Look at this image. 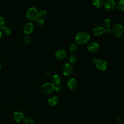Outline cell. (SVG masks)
I'll use <instances>...</instances> for the list:
<instances>
[{
    "instance_id": "obj_1",
    "label": "cell",
    "mask_w": 124,
    "mask_h": 124,
    "mask_svg": "<svg viewBox=\"0 0 124 124\" xmlns=\"http://www.w3.org/2000/svg\"><path fill=\"white\" fill-rule=\"evenodd\" d=\"M89 34L85 31H79L78 32L75 36L76 43L82 45L87 43L90 40Z\"/></svg>"
},
{
    "instance_id": "obj_2",
    "label": "cell",
    "mask_w": 124,
    "mask_h": 124,
    "mask_svg": "<svg viewBox=\"0 0 124 124\" xmlns=\"http://www.w3.org/2000/svg\"><path fill=\"white\" fill-rule=\"evenodd\" d=\"M26 17L30 21L36 20L39 17L38 11L34 7H30L26 12Z\"/></svg>"
},
{
    "instance_id": "obj_3",
    "label": "cell",
    "mask_w": 124,
    "mask_h": 124,
    "mask_svg": "<svg viewBox=\"0 0 124 124\" xmlns=\"http://www.w3.org/2000/svg\"><path fill=\"white\" fill-rule=\"evenodd\" d=\"M124 32V27L120 24H116L113 27L111 30V33L112 35L115 37H120Z\"/></svg>"
},
{
    "instance_id": "obj_4",
    "label": "cell",
    "mask_w": 124,
    "mask_h": 124,
    "mask_svg": "<svg viewBox=\"0 0 124 124\" xmlns=\"http://www.w3.org/2000/svg\"><path fill=\"white\" fill-rule=\"evenodd\" d=\"M74 67L72 64L69 63H66L63 64L61 68V71L62 74L65 76H69L74 72Z\"/></svg>"
},
{
    "instance_id": "obj_5",
    "label": "cell",
    "mask_w": 124,
    "mask_h": 124,
    "mask_svg": "<svg viewBox=\"0 0 124 124\" xmlns=\"http://www.w3.org/2000/svg\"><path fill=\"white\" fill-rule=\"evenodd\" d=\"M55 85L50 82H47L44 84L42 87V92L46 94H49L54 91Z\"/></svg>"
},
{
    "instance_id": "obj_6",
    "label": "cell",
    "mask_w": 124,
    "mask_h": 124,
    "mask_svg": "<svg viewBox=\"0 0 124 124\" xmlns=\"http://www.w3.org/2000/svg\"><path fill=\"white\" fill-rule=\"evenodd\" d=\"M94 64L96 68L98 70L102 71L106 70L108 67V64L106 61L101 59H97Z\"/></svg>"
},
{
    "instance_id": "obj_7",
    "label": "cell",
    "mask_w": 124,
    "mask_h": 124,
    "mask_svg": "<svg viewBox=\"0 0 124 124\" xmlns=\"http://www.w3.org/2000/svg\"><path fill=\"white\" fill-rule=\"evenodd\" d=\"M104 8L108 11H113L116 8V3L114 0H106L104 2Z\"/></svg>"
},
{
    "instance_id": "obj_8",
    "label": "cell",
    "mask_w": 124,
    "mask_h": 124,
    "mask_svg": "<svg viewBox=\"0 0 124 124\" xmlns=\"http://www.w3.org/2000/svg\"><path fill=\"white\" fill-rule=\"evenodd\" d=\"M13 116L14 121L17 123H21L25 119L24 114L19 111H15L13 114Z\"/></svg>"
},
{
    "instance_id": "obj_9",
    "label": "cell",
    "mask_w": 124,
    "mask_h": 124,
    "mask_svg": "<svg viewBox=\"0 0 124 124\" xmlns=\"http://www.w3.org/2000/svg\"><path fill=\"white\" fill-rule=\"evenodd\" d=\"M99 45L94 42H92L89 43L87 46L88 51L92 53H94L98 51L99 49Z\"/></svg>"
},
{
    "instance_id": "obj_10",
    "label": "cell",
    "mask_w": 124,
    "mask_h": 124,
    "mask_svg": "<svg viewBox=\"0 0 124 124\" xmlns=\"http://www.w3.org/2000/svg\"><path fill=\"white\" fill-rule=\"evenodd\" d=\"M105 28L100 25L95 26L93 29V33L95 35L99 36L103 34L105 31Z\"/></svg>"
},
{
    "instance_id": "obj_11",
    "label": "cell",
    "mask_w": 124,
    "mask_h": 124,
    "mask_svg": "<svg viewBox=\"0 0 124 124\" xmlns=\"http://www.w3.org/2000/svg\"><path fill=\"white\" fill-rule=\"evenodd\" d=\"M66 56V51L62 49H60L56 51L55 54V57L59 60H63Z\"/></svg>"
},
{
    "instance_id": "obj_12",
    "label": "cell",
    "mask_w": 124,
    "mask_h": 124,
    "mask_svg": "<svg viewBox=\"0 0 124 124\" xmlns=\"http://www.w3.org/2000/svg\"><path fill=\"white\" fill-rule=\"evenodd\" d=\"M67 86L70 89L75 90L78 86V81L75 78H70L68 80Z\"/></svg>"
},
{
    "instance_id": "obj_13",
    "label": "cell",
    "mask_w": 124,
    "mask_h": 124,
    "mask_svg": "<svg viewBox=\"0 0 124 124\" xmlns=\"http://www.w3.org/2000/svg\"><path fill=\"white\" fill-rule=\"evenodd\" d=\"M59 101V99L57 96H50L47 101L48 105L51 107H54L56 106Z\"/></svg>"
},
{
    "instance_id": "obj_14",
    "label": "cell",
    "mask_w": 124,
    "mask_h": 124,
    "mask_svg": "<svg viewBox=\"0 0 124 124\" xmlns=\"http://www.w3.org/2000/svg\"><path fill=\"white\" fill-rule=\"evenodd\" d=\"M33 30V25L31 23H28L23 27V31L25 34H29L31 33Z\"/></svg>"
},
{
    "instance_id": "obj_15",
    "label": "cell",
    "mask_w": 124,
    "mask_h": 124,
    "mask_svg": "<svg viewBox=\"0 0 124 124\" xmlns=\"http://www.w3.org/2000/svg\"><path fill=\"white\" fill-rule=\"evenodd\" d=\"M61 78L59 75H54L51 78L52 83H53L54 85L60 84V83L61 82Z\"/></svg>"
},
{
    "instance_id": "obj_16",
    "label": "cell",
    "mask_w": 124,
    "mask_h": 124,
    "mask_svg": "<svg viewBox=\"0 0 124 124\" xmlns=\"http://www.w3.org/2000/svg\"><path fill=\"white\" fill-rule=\"evenodd\" d=\"M103 4V0H93V5L96 8H100Z\"/></svg>"
},
{
    "instance_id": "obj_17",
    "label": "cell",
    "mask_w": 124,
    "mask_h": 124,
    "mask_svg": "<svg viewBox=\"0 0 124 124\" xmlns=\"http://www.w3.org/2000/svg\"><path fill=\"white\" fill-rule=\"evenodd\" d=\"M1 32L2 33V35H8L10 34L11 33V29H10L9 27H3L2 28H1L0 30Z\"/></svg>"
},
{
    "instance_id": "obj_18",
    "label": "cell",
    "mask_w": 124,
    "mask_h": 124,
    "mask_svg": "<svg viewBox=\"0 0 124 124\" xmlns=\"http://www.w3.org/2000/svg\"><path fill=\"white\" fill-rule=\"evenodd\" d=\"M117 8L120 11H124V0H119L116 3Z\"/></svg>"
},
{
    "instance_id": "obj_19",
    "label": "cell",
    "mask_w": 124,
    "mask_h": 124,
    "mask_svg": "<svg viewBox=\"0 0 124 124\" xmlns=\"http://www.w3.org/2000/svg\"><path fill=\"white\" fill-rule=\"evenodd\" d=\"M78 48V45L77 43H73L71 44L69 47V50L71 52H74L76 51Z\"/></svg>"
},
{
    "instance_id": "obj_20",
    "label": "cell",
    "mask_w": 124,
    "mask_h": 124,
    "mask_svg": "<svg viewBox=\"0 0 124 124\" xmlns=\"http://www.w3.org/2000/svg\"><path fill=\"white\" fill-rule=\"evenodd\" d=\"M44 24V20L43 18L38 17L35 20V25L38 27H42Z\"/></svg>"
},
{
    "instance_id": "obj_21",
    "label": "cell",
    "mask_w": 124,
    "mask_h": 124,
    "mask_svg": "<svg viewBox=\"0 0 124 124\" xmlns=\"http://www.w3.org/2000/svg\"><path fill=\"white\" fill-rule=\"evenodd\" d=\"M47 16V12L44 9H41L38 12V16L40 18H44Z\"/></svg>"
},
{
    "instance_id": "obj_22",
    "label": "cell",
    "mask_w": 124,
    "mask_h": 124,
    "mask_svg": "<svg viewBox=\"0 0 124 124\" xmlns=\"http://www.w3.org/2000/svg\"><path fill=\"white\" fill-rule=\"evenodd\" d=\"M111 24V20L109 18H107L104 21L103 25V27L104 28H108L110 27Z\"/></svg>"
},
{
    "instance_id": "obj_23",
    "label": "cell",
    "mask_w": 124,
    "mask_h": 124,
    "mask_svg": "<svg viewBox=\"0 0 124 124\" xmlns=\"http://www.w3.org/2000/svg\"><path fill=\"white\" fill-rule=\"evenodd\" d=\"M77 59H78L77 56L74 54L70 55L68 58V61L71 63L75 62L77 61Z\"/></svg>"
},
{
    "instance_id": "obj_24",
    "label": "cell",
    "mask_w": 124,
    "mask_h": 124,
    "mask_svg": "<svg viewBox=\"0 0 124 124\" xmlns=\"http://www.w3.org/2000/svg\"><path fill=\"white\" fill-rule=\"evenodd\" d=\"M24 122L26 124H33L34 121L31 117H27L24 119Z\"/></svg>"
},
{
    "instance_id": "obj_25",
    "label": "cell",
    "mask_w": 124,
    "mask_h": 124,
    "mask_svg": "<svg viewBox=\"0 0 124 124\" xmlns=\"http://www.w3.org/2000/svg\"><path fill=\"white\" fill-rule=\"evenodd\" d=\"M30 38L28 36H26L22 39V43L25 45H27L30 43Z\"/></svg>"
},
{
    "instance_id": "obj_26",
    "label": "cell",
    "mask_w": 124,
    "mask_h": 124,
    "mask_svg": "<svg viewBox=\"0 0 124 124\" xmlns=\"http://www.w3.org/2000/svg\"><path fill=\"white\" fill-rule=\"evenodd\" d=\"M62 86L60 85V84L55 85V87H54V91H55L57 92H61L62 90Z\"/></svg>"
},
{
    "instance_id": "obj_27",
    "label": "cell",
    "mask_w": 124,
    "mask_h": 124,
    "mask_svg": "<svg viewBox=\"0 0 124 124\" xmlns=\"http://www.w3.org/2000/svg\"><path fill=\"white\" fill-rule=\"evenodd\" d=\"M4 19L3 17L0 16V30L4 27Z\"/></svg>"
},
{
    "instance_id": "obj_28",
    "label": "cell",
    "mask_w": 124,
    "mask_h": 124,
    "mask_svg": "<svg viewBox=\"0 0 124 124\" xmlns=\"http://www.w3.org/2000/svg\"><path fill=\"white\" fill-rule=\"evenodd\" d=\"M104 32H105L106 34H109V33H110L111 32V31L109 29H105V31Z\"/></svg>"
},
{
    "instance_id": "obj_29",
    "label": "cell",
    "mask_w": 124,
    "mask_h": 124,
    "mask_svg": "<svg viewBox=\"0 0 124 124\" xmlns=\"http://www.w3.org/2000/svg\"><path fill=\"white\" fill-rule=\"evenodd\" d=\"M116 119H117V121L119 122H120V123L123 121V118L121 116H117Z\"/></svg>"
},
{
    "instance_id": "obj_30",
    "label": "cell",
    "mask_w": 124,
    "mask_h": 124,
    "mask_svg": "<svg viewBox=\"0 0 124 124\" xmlns=\"http://www.w3.org/2000/svg\"><path fill=\"white\" fill-rule=\"evenodd\" d=\"M51 75V73L49 71V70H47L46 72V73H45V75L46 77H49Z\"/></svg>"
},
{
    "instance_id": "obj_31",
    "label": "cell",
    "mask_w": 124,
    "mask_h": 124,
    "mask_svg": "<svg viewBox=\"0 0 124 124\" xmlns=\"http://www.w3.org/2000/svg\"><path fill=\"white\" fill-rule=\"evenodd\" d=\"M97 60V59H96V58H94V59L93 60V63H95V62H96Z\"/></svg>"
},
{
    "instance_id": "obj_32",
    "label": "cell",
    "mask_w": 124,
    "mask_h": 124,
    "mask_svg": "<svg viewBox=\"0 0 124 124\" xmlns=\"http://www.w3.org/2000/svg\"><path fill=\"white\" fill-rule=\"evenodd\" d=\"M2 33L0 31V39H1V38H2Z\"/></svg>"
},
{
    "instance_id": "obj_33",
    "label": "cell",
    "mask_w": 124,
    "mask_h": 124,
    "mask_svg": "<svg viewBox=\"0 0 124 124\" xmlns=\"http://www.w3.org/2000/svg\"><path fill=\"white\" fill-rule=\"evenodd\" d=\"M120 124H124V120H123L122 122L120 123Z\"/></svg>"
},
{
    "instance_id": "obj_34",
    "label": "cell",
    "mask_w": 124,
    "mask_h": 124,
    "mask_svg": "<svg viewBox=\"0 0 124 124\" xmlns=\"http://www.w3.org/2000/svg\"><path fill=\"white\" fill-rule=\"evenodd\" d=\"M2 67V65H1V63L0 62V69Z\"/></svg>"
}]
</instances>
